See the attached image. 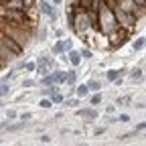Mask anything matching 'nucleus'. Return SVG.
I'll return each mask as SVG.
<instances>
[{"instance_id":"obj_12","label":"nucleus","mask_w":146,"mask_h":146,"mask_svg":"<svg viewBox=\"0 0 146 146\" xmlns=\"http://www.w3.org/2000/svg\"><path fill=\"white\" fill-rule=\"evenodd\" d=\"M87 87H89V91H100V89H102V81L89 79V81H87Z\"/></svg>"},{"instance_id":"obj_19","label":"nucleus","mask_w":146,"mask_h":146,"mask_svg":"<svg viewBox=\"0 0 146 146\" xmlns=\"http://www.w3.org/2000/svg\"><path fill=\"white\" fill-rule=\"evenodd\" d=\"M18 120H21L23 124H27V122L33 120V114H29V112H27V114H21V116H18Z\"/></svg>"},{"instance_id":"obj_28","label":"nucleus","mask_w":146,"mask_h":146,"mask_svg":"<svg viewBox=\"0 0 146 146\" xmlns=\"http://www.w3.org/2000/svg\"><path fill=\"white\" fill-rule=\"evenodd\" d=\"M144 128H146V124H144V122H140V124L136 126V132H142V130H144Z\"/></svg>"},{"instance_id":"obj_23","label":"nucleus","mask_w":146,"mask_h":146,"mask_svg":"<svg viewBox=\"0 0 146 146\" xmlns=\"http://www.w3.org/2000/svg\"><path fill=\"white\" fill-rule=\"evenodd\" d=\"M35 85H36L35 79H25V81H23V87H27V89H29V87H35Z\"/></svg>"},{"instance_id":"obj_24","label":"nucleus","mask_w":146,"mask_h":146,"mask_svg":"<svg viewBox=\"0 0 146 146\" xmlns=\"http://www.w3.org/2000/svg\"><path fill=\"white\" fill-rule=\"evenodd\" d=\"M118 122H122V124L130 122V116H128V114H120V116H118Z\"/></svg>"},{"instance_id":"obj_4","label":"nucleus","mask_w":146,"mask_h":146,"mask_svg":"<svg viewBox=\"0 0 146 146\" xmlns=\"http://www.w3.org/2000/svg\"><path fill=\"white\" fill-rule=\"evenodd\" d=\"M81 118H85L87 122H96L98 118H100V114H98V110L96 108H85V110H79L77 112Z\"/></svg>"},{"instance_id":"obj_11","label":"nucleus","mask_w":146,"mask_h":146,"mask_svg":"<svg viewBox=\"0 0 146 146\" xmlns=\"http://www.w3.org/2000/svg\"><path fill=\"white\" fill-rule=\"evenodd\" d=\"M51 53H53V55H63V53H65V49H63V41H57V43H55L53 49H51Z\"/></svg>"},{"instance_id":"obj_10","label":"nucleus","mask_w":146,"mask_h":146,"mask_svg":"<svg viewBox=\"0 0 146 146\" xmlns=\"http://www.w3.org/2000/svg\"><path fill=\"white\" fill-rule=\"evenodd\" d=\"M65 83L75 85V83H77V73H75V71H65Z\"/></svg>"},{"instance_id":"obj_25","label":"nucleus","mask_w":146,"mask_h":146,"mask_svg":"<svg viewBox=\"0 0 146 146\" xmlns=\"http://www.w3.org/2000/svg\"><path fill=\"white\" fill-rule=\"evenodd\" d=\"M39 140H41L43 144H49V142H51V136H49V134H43V136H41Z\"/></svg>"},{"instance_id":"obj_32","label":"nucleus","mask_w":146,"mask_h":146,"mask_svg":"<svg viewBox=\"0 0 146 146\" xmlns=\"http://www.w3.org/2000/svg\"><path fill=\"white\" fill-rule=\"evenodd\" d=\"M6 65H8V63H6V61H2V59H0V69H4V67H6Z\"/></svg>"},{"instance_id":"obj_33","label":"nucleus","mask_w":146,"mask_h":146,"mask_svg":"<svg viewBox=\"0 0 146 146\" xmlns=\"http://www.w3.org/2000/svg\"><path fill=\"white\" fill-rule=\"evenodd\" d=\"M0 2H2V0H0Z\"/></svg>"},{"instance_id":"obj_30","label":"nucleus","mask_w":146,"mask_h":146,"mask_svg":"<svg viewBox=\"0 0 146 146\" xmlns=\"http://www.w3.org/2000/svg\"><path fill=\"white\" fill-rule=\"evenodd\" d=\"M63 35H65V33H63V29H57V31H55V36H59V39H61Z\"/></svg>"},{"instance_id":"obj_27","label":"nucleus","mask_w":146,"mask_h":146,"mask_svg":"<svg viewBox=\"0 0 146 146\" xmlns=\"http://www.w3.org/2000/svg\"><path fill=\"white\" fill-rule=\"evenodd\" d=\"M67 106H77L79 104V98H75V100H69V102H65Z\"/></svg>"},{"instance_id":"obj_22","label":"nucleus","mask_w":146,"mask_h":146,"mask_svg":"<svg viewBox=\"0 0 146 146\" xmlns=\"http://www.w3.org/2000/svg\"><path fill=\"white\" fill-rule=\"evenodd\" d=\"M63 49H65V51L73 49V41H71V39H63Z\"/></svg>"},{"instance_id":"obj_3","label":"nucleus","mask_w":146,"mask_h":146,"mask_svg":"<svg viewBox=\"0 0 146 146\" xmlns=\"http://www.w3.org/2000/svg\"><path fill=\"white\" fill-rule=\"evenodd\" d=\"M39 10L41 14H45V16H49L51 18V23H57V18H59V12H57V8H55L51 2H47V0H41L39 2Z\"/></svg>"},{"instance_id":"obj_15","label":"nucleus","mask_w":146,"mask_h":146,"mask_svg":"<svg viewBox=\"0 0 146 146\" xmlns=\"http://www.w3.org/2000/svg\"><path fill=\"white\" fill-rule=\"evenodd\" d=\"M132 49H134V51H142V49H144V36H138V39H134Z\"/></svg>"},{"instance_id":"obj_20","label":"nucleus","mask_w":146,"mask_h":146,"mask_svg":"<svg viewBox=\"0 0 146 146\" xmlns=\"http://www.w3.org/2000/svg\"><path fill=\"white\" fill-rule=\"evenodd\" d=\"M18 114H16V110H6V120H16Z\"/></svg>"},{"instance_id":"obj_34","label":"nucleus","mask_w":146,"mask_h":146,"mask_svg":"<svg viewBox=\"0 0 146 146\" xmlns=\"http://www.w3.org/2000/svg\"><path fill=\"white\" fill-rule=\"evenodd\" d=\"M0 142H2V140H0Z\"/></svg>"},{"instance_id":"obj_21","label":"nucleus","mask_w":146,"mask_h":146,"mask_svg":"<svg viewBox=\"0 0 146 146\" xmlns=\"http://www.w3.org/2000/svg\"><path fill=\"white\" fill-rule=\"evenodd\" d=\"M35 67H36V63H33V61L25 63V61H23V69H27V71H35Z\"/></svg>"},{"instance_id":"obj_5","label":"nucleus","mask_w":146,"mask_h":146,"mask_svg":"<svg viewBox=\"0 0 146 146\" xmlns=\"http://www.w3.org/2000/svg\"><path fill=\"white\" fill-rule=\"evenodd\" d=\"M65 53H67V61H69L73 67H77V65L81 63V55H79V51L69 49V51H65Z\"/></svg>"},{"instance_id":"obj_1","label":"nucleus","mask_w":146,"mask_h":146,"mask_svg":"<svg viewBox=\"0 0 146 146\" xmlns=\"http://www.w3.org/2000/svg\"><path fill=\"white\" fill-rule=\"evenodd\" d=\"M118 29V21H116V14H114V8L110 6L106 0H102L100 6H98V31L102 35H110Z\"/></svg>"},{"instance_id":"obj_18","label":"nucleus","mask_w":146,"mask_h":146,"mask_svg":"<svg viewBox=\"0 0 146 146\" xmlns=\"http://www.w3.org/2000/svg\"><path fill=\"white\" fill-rule=\"evenodd\" d=\"M79 55H81V59H91V57H94L91 49H83V51H79Z\"/></svg>"},{"instance_id":"obj_29","label":"nucleus","mask_w":146,"mask_h":146,"mask_svg":"<svg viewBox=\"0 0 146 146\" xmlns=\"http://www.w3.org/2000/svg\"><path fill=\"white\" fill-rule=\"evenodd\" d=\"M106 132V128H96V136H102Z\"/></svg>"},{"instance_id":"obj_31","label":"nucleus","mask_w":146,"mask_h":146,"mask_svg":"<svg viewBox=\"0 0 146 146\" xmlns=\"http://www.w3.org/2000/svg\"><path fill=\"white\" fill-rule=\"evenodd\" d=\"M61 2H63V0H51V4H55V6H59Z\"/></svg>"},{"instance_id":"obj_35","label":"nucleus","mask_w":146,"mask_h":146,"mask_svg":"<svg viewBox=\"0 0 146 146\" xmlns=\"http://www.w3.org/2000/svg\"><path fill=\"white\" fill-rule=\"evenodd\" d=\"M0 106H2V104H0Z\"/></svg>"},{"instance_id":"obj_13","label":"nucleus","mask_w":146,"mask_h":146,"mask_svg":"<svg viewBox=\"0 0 146 146\" xmlns=\"http://www.w3.org/2000/svg\"><path fill=\"white\" fill-rule=\"evenodd\" d=\"M102 100H104V98H102V94H100V91H96V94L89 98V106H100V104H102Z\"/></svg>"},{"instance_id":"obj_16","label":"nucleus","mask_w":146,"mask_h":146,"mask_svg":"<svg viewBox=\"0 0 146 146\" xmlns=\"http://www.w3.org/2000/svg\"><path fill=\"white\" fill-rule=\"evenodd\" d=\"M10 94V85L4 81V83H0V98H6Z\"/></svg>"},{"instance_id":"obj_7","label":"nucleus","mask_w":146,"mask_h":146,"mask_svg":"<svg viewBox=\"0 0 146 146\" xmlns=\"http://www.w3.org/2000/svg\"><path fill=\"white\" fill-rule=\"evenodd\" d=\"M124 73H126L124 69H122V71H118V69H108V71H106V79H108V81H116L118 77L124 75Z\"/></svg>"},{"instance_id":"obj_6","label":"nucleus","mask_w":146,"mask_h":146,"mask_svg":"<svg viewBox=\"0 0 146 146\" xmlns=\"http://www.w3.org/2000/svg\"><path fill=\"white\" fill-rule=\"evenodd\" d=\"M51 77H53V83H55V85H59V83H65V71L51 69Z\"/></svg>"},{"instance_id":"obj_26","label":"nucleus","mask_w":146,"mask_h":146,"mask_svg":"<svg viewBox=\"0 0 146 146\" xmlns=\"http://www.w3.org/2000/svg\"><path fill=\"white\" fill-rule=\"evenodd\" d=\"M118 104H130V96H124V98H118Z\"/></svg>"},{"instance_id":"obj_14","label":"nucleus","mask_w":146,"mask_h":146,"mask_svg":"<svg viewBox=\"0 0 146 146\" xmlns=\"http://www.w3.org/2000/svg\"><path fill=\"white\" fill-rule=\"evenodd\" d=\"M4 128H6L8 132H18V130H23V128H25V124L23 122H18V124H6Z\"/></svg>"},{"instance_id":"obj_9","label":"nucleus","mask_w":146,"mask_h":146,"mask_svg":"<svg viewBox=\"0 0 146 146\" xmlns=\"http://www.w3.org/2000/svg\"><path fill=\"white\" fill-rule=\"evenodd\" d=\"M75 94H77V98H87V96H89V87H87V83H79V85L75 87Z\"/></svg>"},{"instance_id":"obj_2","label":"nucleus","mask_w":146,"mask_h":146,"mask_svg":"<svg viewBox=\"0 0 146 146\" xmlns=\"http://www.w3.org/2000/svg\"><path fill=\"white\" fill-rule=\"evenodd\" d=\"M108 39H110L108 47H112V49H118V47H122V45H124L128 39H130V31H126V29L118 27L114 33H110V35H108Z\"/></svg>"},{"instance_id":"obj_17","label":"nucleus","mask_w":146,"mask_h":146,"mask_svg":"<svg viewBox=\"0 0 146 146\" xmlns=\"http://www.w3.org/2000/svg\"><path fill=\"white\" fill-rule=\"evenodd\" d=\"M39 106H41L43 110H49V108H53V102H51V98H49V100L45 98V100H41V102H39Z\"/></svg>"},{"instance_id":"obj_8","label":"nucleus","mask_w":146,"mask_h":146,"mask_svg":"<svg viewBox=\"0 0 146 146\" xmlns=\"http://www.w3.org/2000/svg\"><path fill=\"white\" fill-rule=\"evenodd\" d=\"M142 77H144L142 67H134V69L130 71V79H132V81H142Z\"/></svg>"}]
</instances>
